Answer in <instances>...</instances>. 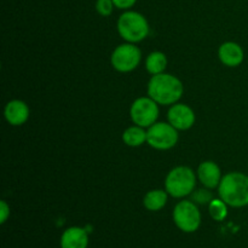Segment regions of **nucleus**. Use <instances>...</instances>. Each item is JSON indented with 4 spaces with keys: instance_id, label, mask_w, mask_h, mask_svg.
<instances>
[{
    "instance_id": "f257e3e1",
    "label": "nucleus",
    "mask_w": 248,
    "mask_h": 248,
    "mask_svg": "<svg viewBox=\"0 0 248 248\" xmlns=\"http://www.w3.org/2000/svg\"><path fill=\"white\" fill-rule=\"evenodd\" d=\"M184 87L181 80L171 74L153 75L148 84V94L157 104H176L183 94Z\"/></svg>"
},
{
    "instance_id": "f03ea898",
    "label": "nucleus",
    "mask_w": 248,
    "mask_h": 248,
    "mask_svg": "<svg viewBox=\"0 0 248 248\" xmlns=\"http://www.w3.org/2000/svg\"><path fill=\"white\" fill-rule=\"evenodd\" d=\"M220 199L232 207L248 206V176L241 172L225 174L218 186Z\"/></svg>"
},
{
    "instance_id": "7ed1b4c3",
    "label": "nucleus",
    "mask_w": 248,
    "mask_h": 248,
    "mask_svg": "<svg viewBox=\"0 0 248 248\" xmlns=\"http://www.w3.org/2000/svg\"><path fill=\"white\" fill-rule=\"evenodd\" d=\"M119 34L128 43H140L149 34V24L145 17L136 11H126L119 17Z\"/></svg>"
},
{
    "instance_id": "20e7f679",
    "label": "nucleus",
    "mask_w": 248,
    "mask_h": 248,
    "mask_svg": "<svg viewBox=\"0 0 248 248\" xmlns=\"http://www.w3.org/2000/svg\"><path fill=\"white\" fill-rule=\"evenodd\" d=\"M195 174L186 166H178L172 170L166 177L165 188L169 195L173 198H184L190 195L195 188Z\"/></svg>"
},
{
    "instance_id": "39448f33",
    "label": "nucleus",
    "mask_w": 248,
    "mask_h": 248,
    "mask_svg": "<svg viewBox=\"0 0 248 248\" xmlns=\"http://www.w3.org/2000/svg\"><path fill=\"white\" fill-rule=\"evenodd\" d=\"M177 128L171 124L155 123L147 131V143L156 150H169L178 142Z\"/></svg>"
},
{
    "instance_id": "423d86ee",
    "label": "nucleus",
    "mask_w": 248,
    "mask_h": 248,
    "mask_svg": "<svg viewBox=\"0 0 248 248\" xmlns=\"http://www.w3.org/2000/svg\"><path fill=\"white\" fill-rule=\"evenodd\" d=\"M173 220L182 232H194L201 224L200 211L191 201H181L174 207Z\"/></svg>"
},
{
    "instance_id": "0eeeda50",
    "label": "nucleus",
    "mask_w": 248,
    "mask_h": 248,
    "mask_svg": "<svg viewBox=\"0 0 248 248\" xmlns=\"http://www.w3.org/2000/svg\"><path fill=\"white\" fill-rule=\"evenodd\" d=\"M131 119L133 123L140 127H150L154 125L159 116V107L157 103L150 97H140L137 98L131 106Z\"/></svg>"
},
{
    "instance_id": "6e6552de",
    "label": "nucleus",
    "mask_w": 248,
    "mask_h": 248,
    "mask_svg": "<svg viewBox=\"0 0 248 248\" xmlns=\"http://www.w3.org/2000/svg\"><path fill=\"white\" fill-rule=\"evenodd\" d=\"M140 50L133 44H123L114 50L111 55V65L121 73L132 72L140 62Z\"/></svg>"
},
{
    "instance_id": "1a4fd4ad",
    "label": "nucleus",
    "mask_w": 248,
    "mask_h": 248,
    "mask_svg": "<svg viewBox=\"0 0 248 248\" xmlns=\"http://www.w3.org/2000/svg\"><path fill=\"white\" fill-rule=\"evenodd\" d=\"M169 123L177 130H189L195 123L194 110L186 104H173L169 110Z\"/></svg>"
},
{
    "instance_id": "9d476101",
    "label": "nucleus",
    "mask_w": 248,
    "mask_h": 248,
    "mask_svg": "<svg viewBox=\"0 0 248 248\" xmlns=\"http://www.w3.org/2000/svg\"><path fill=\"white\" fill-rule=\"evenodd\" d=\"M4 115L10 125L21 126L28 120L29 108L23 101L14 99V101L9 102V103L6 104L4 110Z\"/></svg>"
},
{
    "instance_id": "9b49d317",
    "label": "nucleus",
    "mask_w": 248,
    "mask_h": 248,
    "mask_svg": "<svg viewBox=\"0 0 248 248\" xmlns=\"http://www.w3.org/2000/svg\"><path fill=\"white\" fill-rule=\"evenodd\" d=\"M198 176L201 183L208 189H215L219 186L223 178L219 166L213 161L202 162L198 169Z\"/></svg>"
},
{
    "instance_id": "f8f14e48",
    "label": "nucleus",
    "mask_w": 248,
    "mask_h": 248,
    "mask_svg": "<svg viewBox=\"0 0 248 248\" xmlns=\"http://www.w3.org/2000/svg\"><path fill=\"white\" fill-rule=\"evenodd\" d=\"M220 62L227 67H237L244 61V50L241 46L232 41L224 43L218 50Z\"/></svg>"
},
{
    "instance_id": "ddd939ff",
    "label": "nucleus",
    "mask_w": 248,
    "mask_h": 248,
    "mask_svg": "<svg viewBox=\"0 0 248 248\" xmlns=\"http://www.w3.org/2000/svg\"><path fill=\"white\" fill-rule=\"evenodd\" d=\"M89 235L82 228H68L61 237V248H87Z\"/></svg>"
},
{
    "instance_id": "4468645a",
    "label": "nucleus",
    "mask_w": 248,
    "mask_h": 248,
    "mask_svg": "<svg viewBox=\"0 0 248 248\" xmlns=\"http://www.w3.org/2000/svg\"><path fill=\"white\" fill-rule=\"evenodd\" d=\"M167 202V191L160 190H150L145 194L144 199H143V205L147 210L155 212V211H160Z\"/></svg>"
},
{
    "instance_id": "2eb2a0df",
    "label": "nucleus",
    "mask_w": 248,
    "mask_h": 248,
    "mask_svg": "<svg viewBox=\"0 0 248 248\" xmlns=\"http://www.w3.org/2000/svg\"><path fill=\"white\" fill-rule=\"evenodd\" d=\"M123 140L128 147H140L147 142V131L140 126H132L123 133Z\"/></svg>"
},
{
    "instance_id": "dca6fc26",
    "label": "nucleus",
    "mask_w": 248,
    "mask_h": 248,
    "mask_svg": "<svg viewBox=\"0 0 248 248\" xmlns=\"http://www.w3.org/2000/svg\"><path fill=\"white\" fill-rule=\"evenodd\" d=\"M166 67H167V58L166 56H165L162 52H160V51L152 52L147 57V61H145V68H147L148 72L153 75L164 73V70L166 69Z\"/></svg>"
},
{
    "instance_id": "f3484780",
    "label": "nucleus",
    "mask_w": 248,
    "mask_h": 248,
    "mask_svg": "<svg viewBox=\"0 0 248 248\" xmlns=\"http://www.w3.org/2000/svg\"><path fill=\"white\" fill-rule=\"evenodd\" d=\"M227 203L222 200V199H216L210 202V215L217 222L225 219V217L228 216V207Z\"/></svg>"
},
{
    "instance_id": "a211bd4d",
    "label": "nucleus",
    "mask_w": 248,
    "mask_h": 248,
    "mask_svg": "<svg viewBox=\"0 0 248 248\" xmlns=\"http://www.w3.org/2000/svg\"><path fill=\"white\" fill-rule=\"evenodd\" d=\"M114 7H115V5H114L113 0H97L96 2L97 12L103 17L110 16Z\"/></svg>"
},
{
    "instance_id": "6ab92c4d",
    "label": "nucleus",
    "mask_w": 248,
    "mask_h": 248,
    "mask_svg": "<svg viewBox=\"0 0 248 248\" xmlns=\"http://www.w3.org/2000/svg\"><path fill=\"white\" fill-rule=\"evenodd\" d=\"M193 200L196 201L199 203H207L208 201H212L211 200V194L208 193L207 190H198L193 196Z\"/></svg>"
},
{
    "instance_id": "aec40b11",
    "label": "nucleus",
    "mask_w": 248,
    "mask_h": 248,
    "mask_svg": "<svg viewBox=\"0 0 248 248\" xmlns=\"http://www.w3.org/2000/svg\"><path fill=\"white\" fill-rule=\"evenodd\" d=\"M0 223L4 224L10 216V207L5 201H0Z\"/></svg>"
},
{
    "instance_id": "412c9836",
    "label": "nucleus",
    "mask_w": 248,
    "mask_h": 248,
    "mask_svg": "<svg viewBox=\"0 0 248 248\" xmlns=\"http://www.w3.org/2000/svg\"><path fill=\"white\" fill-rule=\"evenodd\" d=\"M136 1H137V0H113L115 7L121 10L130 9V7H132L133 5L136 4Z\"/></svg>"
}]
</instances>
